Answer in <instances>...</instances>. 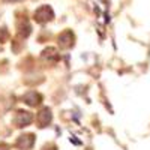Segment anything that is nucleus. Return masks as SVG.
<instances>
[{"instance_id":"1","label":"nucleus","mask_w":150,"mask_h":150,"mask_svg":"<svg viewBox=\"0 0 150 150\" xmlns=\"http://www.w3.org/2000/svg\"><path fill=\"white\" fill-rule=\"evenodd\" d=\"M35 18H36L38 21H41V23L51 20V18H53V11H51V8H48V6L39 8V9L35 12Z\"/></svg>"}]
</instances>
